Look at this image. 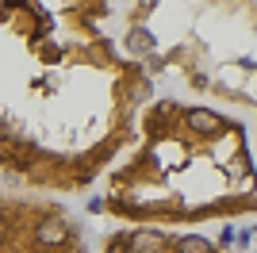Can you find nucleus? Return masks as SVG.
<instances>
[{
	"label": "nucleus",
	"mask_w": 257,
	"mask_h": 253,
	"mask_svg": "<svg viewBox=\"0 0 257 253\" xmlns=\"http://www.w3.org/2000/svg\"><path fill=\"white\" fill-rule=\"evenodd\" d=\"M115 16L158 88L234 111L257 150V0H115Z\"/></svg>",
	"instance_id": "nucleus-3"
},
{
	"label": "nucleus",
	"mask_w": 257,
	"mask_h": 253,
	"mask_svg": "<svg viewBox=\"0 0 257 253\" xmlns=\"http://www.w3.org/2000/svg\"><path fill=\"white\" fill-rule=\"evenodd\" d=\"M0 253H96L88 222L58 196L0 188Z\"/></svg>",
	"instance_id": "nucleus-4"
},
{
	"label": "nucleus",
	"mask_w": 257,
	"mask_h": 253,
	"mask_svg": "<svg viewBox=\"0 0 257 253\" xmlns=\"http://www.w3.org/2000/svg\"><path fill=\"white\" fill-rule=\"evenodd\" d=\"M154 92L115 0H0V188L92 192Z\"/></svg>",
	"instance_id": "nucleus-1"
},
{
	"label": "nucleus",
	"mask_w": 257,
	"mask_h": 253,
	"mask_svg": "<svg viewBox=\"0 0 257 253\" xmlns=\"http://www.w3.org/2000/svg\"><path fill=\"white\" fill-rule=\"evenodd\" d=\"M85 211L169 234H204V226L257 215V150L246 119L158 88Z\"/></svg>",
	"instance_id": "nucleus-2"
},
{
	"label": "nucleus",
	"mask_w": 257,
	"mask_h": 253,
	"mask_svg": "<svg viewBox=\"0 0 257 253\" xmlns=\"http://www.w3.org/2000/svg\"><path fill=\"white\" fill-rule=\"evenodd\" d=\"M96 253H234L211 234H169V230H135L115 226L104 234Z\"/></svg>",
	"instance_id": "nucleus-5"
}]
</instances>
